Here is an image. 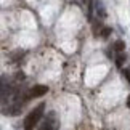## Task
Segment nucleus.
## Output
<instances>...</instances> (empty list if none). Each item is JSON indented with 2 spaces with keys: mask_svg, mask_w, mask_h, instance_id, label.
Wrapping results in <instances>:
<instances>
[{
  "mask_svg": "<svg viewBox=\"0 0 130 130\" xmlns=\"http://www.w3.org/2000/svg\"><path fill=\"white\" fill-rule=\"evenodd\" d=\"M43 109H45V103H40L37 108H34L27 114V117L24 119V130H34V127L37 125L40 117L43 116Z\"/></svg>",
  "mask_w": 130,
  "mask_h": 130,
  "instance_id": "f257e3e1",
  "label": "nucleus"
},
{
  "mask_svg": "<svg viewBox=\"0 0 130 130\" xmlns=\"http://www.w3.org/2000/svg\"><path fill=\"white\" fill-rule=\"evenodd\" d=\"M58 127H59V119L56 116V112L50 111L47 116H45V119H43V122H42V125L39 130H58Z\"/></svg>",
  "mask_w": 130,
  "mask_h": 130,
  "instance_id": "f03ea898",
  "label": "nucleus"
},
{
  "mask_svg": "<svg viewBox=\"0 0 130 130\" xmlns=\"http://www.w3.org/2000/svg\"><path fill=\"white\" fill-rule=\"evenodd\" d=\"M48 92L47 85H34L29 92V98H37V96H43L45 93Z\"/></svg>",
  "mask_w": 130,
  "mask_h": 130,
  "instance_id": "7ed1b4c3",
  "label": "nucleus"
},
{
  "mask_svg": "<svg viewBox=\"0 0 130 130\" xmlns=\"http://www.w3.org/2000/svg\"><path fill=\"white\" fill-rule=\"evenodd\" d=\"M95 8H96V14H98V18H100V19L106 18V10H104L101 0H96V2H95Z\"/></svg>",
  "mask_w": 130,
  "mask_h": 130,
  "instance_id": "20e7f679",
  "label": "nucleus"
},
{
  "mask_svg": "<svg viewBox=\"0 0 130 130\" xmlns=\"http://www.w3.org/2000/svg\"><path fill=\"white\" fill-rule=\"evenodd\" d=\"M84 3H85V7H87V13H88V19H92V7H93V0H82Z\"/></svg>",
  "mask_w": 130,
  "mask_h": 130,
  "instance_id": "39448f33",
  "label": "nucleus"
},
{
  "mask_svg": "<svg viewBox=\"0 0 130 130\" xmlns=\"http://www.w3.org/2000/svg\"><path fill=\"white\" fill-rule=\"evenodd\" d=\"M124 48H125V42H124V40H117L116 43H114V50H116V52L122 53Z\"/></svg>",
  "mask_w": 130,
  "mask_h": 130,
  "instance_id": "423d86ee",
  "label": "nucleus"
},
{
  "mask_svg": "<svg viewBox=\"0 0 130 130\" xmlns=\"http://www.w3.org/2000/svg\"><path fill=\"white\" fill-rule=\"evenodd\" d=\"M101 21H100V19H96V21H95V24H93V34H95V37L98 36L100 32H101Z\"/></svg>",
  "mask_w": 130,
  "mask_h": 130,
  "instance_id": "0eeeda50",
  "label": "nucleus"
},
{
  "mask_svg": "<svg viewBox=\"0 0 130 130\" xmlns=\"http://www.w3.org/2000/svg\"><path fill=\"white\" fill-rule=\"evenodd\" d=\"M109 34H111V27H103V29H101V32H100V36H101L103 39H108V37H109Z\"/></svg>",
  "mask_w": 130,
  "mask_h": 130,
  "instance_id": "6e6552de",
  "label": "nucleus"
},
{
  "mask_svg": "<svg viewBox=\"0 0 130 130\" xmlns=\"http://www.w3.org/2000/svg\"><path fill=\"white\" fill-rule=\"evenodd\" d=\"M124 61H125V56H124V55H117V58H116V64H117L119 68H121L122 64H124Z\"/></svg>",
  "mask_w": 130,
  "mask_h": 130,
  "instance_id": "1a4fd4ad",
  "label": "nucleus"
},
{
  "mask_svg": "<svg viewBox=\"0 0 130 130\" xmlns=\"http://www.w3.org/2000/svg\"><path fill=\"white\" fill-rule=\"evenodd\" d=\"M122 77H125V80L130 82V71H128V69H124V71H122Z\"/></svg>",
  "mask_w": 130,
  "mask_h": 130,
  "instance_id": "9d476101",
  "label": "nucleus"
},
{
  "mask_svg": "<svg viewBox=\"0 0 130 130\" xmlns=\"http://www.w3.org/2000/svg\"><path fill=\"white\" fill-rule=\"evenodd\" d=\"M127 106L130 108V96H128V100H127Z\"/></svg>",
  "mask_w": 130,
  "mask_h": 130,
  "instance_id": "9b49d317",
  "label": "nucleus"
}]
</instances>
